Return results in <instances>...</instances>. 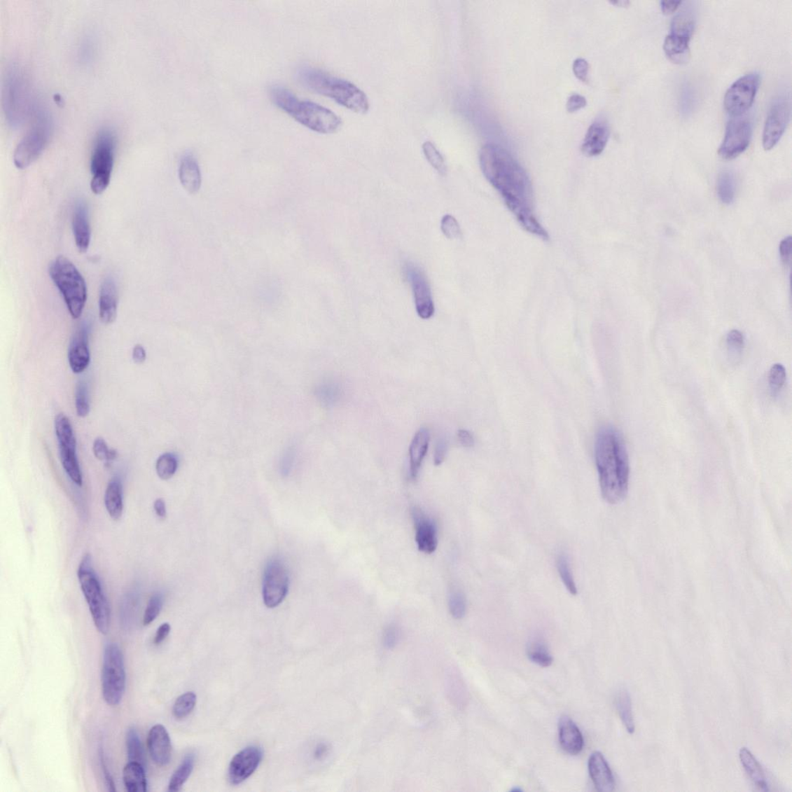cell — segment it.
I'll return each mask as SVG.
<instances>
[{
    "label": "cell",
    "instance_id": "34",
    "mask_svg": "<svg viewBox=\"0 0 792 792\" xmlns=\"http://www.w3.org/2000/svg\"><path fill=\"white\" fill-rule=\"evenodd\" d=\"M717 194L723 204H730L735 201L736 195V180L734 174L724 170L718 179Z\"/></svg>",
    "mask_w": 792,
    "mask_h": 792
},
{
    "label": "cell",
    "instance_id": "21",
    "mask_svg": "<svg viewBox=\"0 0 792 792\" xmlns=\"http://www.w3.org/2000/svg\"><path fill=\"white\" fill-rule=\"evenodd\" d=\"M610 129L608 122L599 118L590 125L583 139L581 151L585 156L596 157L601 154L609 142Z\"/></svg>",
    "mask_w": 792,
    "mask_h": 792
},
{
    "label": "cell",
    "instance_id": "49",
    "mask_svg": "<svg viewBox=\"0 0 792 792\" xmlns=\"http://www.w3.org/2000/svg\"><path fill=\"white\" fill-rule=\"evenodd\" d=\"M726 342L730 352L738 354L744 349L745 339L742 332L738 330H732L727 335Z\"/></svg>",
    "mask_w": 792,
    "mask_h": 792
},
{
    "label": "cell",
    "instance_id": "60",
    "mask_svg": "<svg viewBox=\"0 0 792 792\" xmlns=\"http://www.w3.org/2000/svg\"><path fill=\"white\" fill-rule=\"evenodd\" d=\"M682 1H662L661 8L664 14H671L676 12L679 7L682 5Z\"/></svg>",
    "mask_w": 792,
    "mask_h": 792
},
{
    "label": "cell",
    "instance_id": "23",
    "mask_svg": "<svg viewBox=\"0 0 792 792\" xmlns=\"http://www.w3.org/2000/svg\"><path fill=\"white\" fill-rule=\"evenodd\" d=\"M99 317L102 323L113 324L117 317L118 292L115 280L107 277L101 286L99 294Z\"/></svg>",
    "mask_w": 792,
    "mask_h": 792
},
{
    "label": "cell",
    "instance_id": "8",
    "mask_svg": "<svg viewBox=\"0 0 792 792\" xmlns=\"http://www.w3.org/2000/svg\"><path fill=\"white\" fill-rule=\"evenodd\" d=\"M31 90L25 73L13 68L7 74L4 88L6 117L13 127H18L29 113Z\"/></svg>",
    "mask_w": 792,
    "mask_h": 792
},
{
    "label": "cell",
    "instance_id": "61",
    "mask_svg": "<svg viewBox=\"0 0 792 792\" xmlns=\"http://www.w3.org/2000/svg\"><path fill=\"white\" fill-rule=\"evenodd\" d=\"M153 508L155 513L160 517V520H165L167 517V508L166 503L164 499H158L154 501Z\"/></svg>",
    "mask_w": 792,
    "mask_h": 792
},
{
    "label": "cell",
    "instance_id": "39",
    "mask_svg": "<svg viewBox=\"0 0 792 792\" xmlns=\"http://www.w3.org/2000/svg\"><path fill=\"white\" fill-rule=\"evenodd\" d=\"M179 468V460L172 453H166L158 459L156 471L158 475L162 480L172 478Z\"/></svg>",
    "mask_w": 792,
    "mask_h": 792
},
{
    "label": "cell",
    "instance_id": "50",
    "mask_svg": "<svg viewBox=\"0 0 792 792\" xmlns=\"http://www.w3.org/2000/svg\"><path fill=\"white\" fill-rule=\"evenodd\" d=\"M317 391L318 397L326 404L334 403L339 397V389L331 383L323 384Z\"/></svg>",
    "mask_w": 792,
    "mask_h": 792
},
{
    "label": "cell",
    "instance_id": "38",
    "mask_svg": "<svg viewBox=\"0 0 792 792\" xmlns=\"http://www.w3.org/2000/svg\"><path fill=\"white\" fill-rule=\"evenodd\" d=\"M197 702V695L193 692H188L181 695L176 699L174 707L173 715L176 719L181 720L187 717L193 711Z\"/></svg>",
    "mask_w": 792,
    "mask_h": 792
},
{
    "label": "cell",
    "instance_id": "52",
    "mask_svg": "<svg viewBox=\"0 0 792 792\" xmlns=\"http://www.w3.org/2000/svg\"><path fill=\"white\" fill-rule=\"evenodd\" d=\"M573 70L574 75L577 78L582 81L583 83H588V73H589V64L583 58H577L574 62Z\"/></svg>",
    "mask_w": 792,
    "mask_h": 792
},
{
    "label": "cell",
    "instance_id": "12",
    "mask_svg": "<svg viewBox=\"0 0 792 792\" xmlns=\"http://www.w3.org/2000/svg\"><path fill=\"white\" fill-rule=\"evenodd\" d=\"M760 83L758 73L740 77L732 84L724 96L723 106L732 116L744 115L753 105Z\"/></svg>",
    "mask_w": 792,
    "mask_h": 792
},
{
    "label": "cell",
    "instance_id": "24",
    "mask_svg": "<svg viewBox=\"0 0 792 792\" xmlns=\"http://www.w3.org/2000/svg\"><path fill=\"white\" fill-rule=\"evenodd\" d=\"M560 743L562 749L571 755L580 753L583 749V738L575 723L568 716H562L559 723Z\"/></svg>",
    "mask_w": 792,
    "mask_h": 792
},
{
    "label": "cell",
    "instance_id": "10",
    "mask_svg": "<svg viewBox=\"0 0 792 792\" xmlns=\"http://www.w3.org/2000/svg\"><path fill=\"white\" fill-rule=\"evenodd\" d=\"M51 133V123L47 114L39 112L34 123L20 140L13 154L14 165L25 169L38 159L46 149Z\"/></svg>",
    "mask_w": 792,
    "mask_h": 792
},
{
    "label": "cell",
    "instance_id": "51",
    "mask_svg": "<svg viewBox=\"0 0 792 792\" xmlns=\"http://www.w3.org/2000/svg\"><path fill=\"white\" fill-rule=\"evenodd\" d=\"M401 639L398 629L394 625L389 626L383 634V645L387 649L394 648Z\"/></svg>",
    "mask_w": 792,
    "mask_h": 792
},
{
    "label": "cell",
    "instance_id": "9",
    "mask_svg": "<svg viewBox=\"0 0 792 792\" xmlns=\"http://www.w3.org/2000/svg\"><path fill=\"white\" fill-rule=\"evenodd\" d=\"M114 155L113 133L107 130L101 131L95 139L91 158V189L95 195H102L109 187L114 165Z\"/></svg>",
    "mask_w": 792,
    "mask_h": 792
},
{
    "label": "cell",
    "instance_id": "41",
    "mask_svg": "<svg viewBox=\"0 0 792 792\" xmlns=\"http://www.w3.org/2000/svg\"><path fill=\"white\" fill-rule=\"evenodd\" d=\"M425 157L429 164L441 175L447 174V165L443 155L438 148L431 141L425 142L423 145Z\"/></svg>",
    "mask_w": 792,
    "mask_h": 792
},
{
    "label": "cell",
    "instance_id": "42",
    "mask_svg": "<svg viewBox=\"0 0 792 792\" xmlns=\"http://www.w3.org/2000/svg\"><path fill=\"white\" fill-rule=\"evenodd\" d=\"M76 407L78 416L81 418L88 417L90 412V397H88V386L85 382L80 381L76 390Z\"/></svg>",
    "mask_w": 792,
    "mask_h": 792
},
{
    "label": "cell",
    "instance_id": "59",
    "mask_svg": "<svg viewBox=\"0 0 792 792\" xmlns=\"http://www.w3.org/2000/svg\"><path fill=\"white\" fill-rule=\"evenodd\" d=\"M458 439L460 440L462 445L465 447H471L475 444V439H473L472 434L465 429H460L457 433Z\"/></svg>",
    "mask_w": 792,
    "mask_h": 792
},
{
    "label": "cell",
    "instance_id": "25",
    "mask_svg": "<svg viewBox=\"0 0 792 792\" xmlns=\"http://www.w3.org/2000/svg\"><path fill=\"white\" fill-rule=\"evenodd\" d=\"M74 236L76 246L80 253H85L91 242V227L86 206L83 203L77 205L72 220Z\"/></svg>",
    "mask_w": 792,
    "mask_h": 792
},
{
    "label": "cell",
    "instance_id": "62",
    "mask_svg": "<svg viewBox=\"0 0 792 792\" xmlns=\"http://www.w3.org/2000/svg\"><path fill=\"white\" fill-rule=\"evenodd\" d=\"M328 752V746L325 744L317 745L314 751V758L317 760L323 758Z\"/></svg>",
    "mask_w": 792,
    "mask_h": 792
},
{
    "label": "cell",
    "instance_id": "37",
    "mask_svg": "<svg viewBox=\"0 0 792 792\" xmlns=\"http://www.w3.org/2000/svg\"><path fill=\"white\" fill-rule=\"evenodd\" d=\"M557 567L559 574L561 577L562 583H564L565 588L569 591V593L576 596L577 595V588L575 583L574 576L572 574L571 564L569 560L565 553H561L557 560Z\"/></svg>",
    "mask_w": 792,
    "mask_h": 792
},
{
    "label": "cell",
    "instance_id": "48",
    "mask_svg": "<svg viewBox=\"0 0 792 792\" xmlns=\"http://www.w3.org/2000/svg\"><path fill=\"white\" fill-rule=\"evenodd\" d=\"M441 230L444 235L450 239L461 238V229L456 218L450 214L443 216L441 220Z\"/></svg>",
    "mask_w": 792,
    "mask_h": 792
},
{
    "label": "cell",
    "instance_id": "26",
    "mask_svg": "<svg viewBox=\"0 0 792 792\" xmlns=\"http://www.w3.org/2000/svg\"><path fill=\"white\" fill-rule=\"evenodd\" d=\"M179 179L182 186L190 194H196L201 188L202 173L198 162L192 154L184 155L180 162Z\"/></svg>",
    "mask_w": 792,
    "mask_h": 792
},
{
    "label": "cell",
    "instance_id": "20",
    "mask_svg": "<svg viewBox=\"0 0 792 792\" xmlns=\"http://www.w3.org/2000/svg\"><path fill=\"white\" fill-rule=\"evenodd\" d=\"M415 524L416 542L420 552L432 554L438 546V531L436 525L419 508L412 510Z\"/></svg>",
    "mask_w": 792,
    "mask_h": 792
},
{
    "label": "cell",
    "instance_id": "35",
    "mask_svg": "<svg viewBox=\"0 0 792 792\" xmlns=\"http://www.w3.org/2000/svg\"><path fill=\"white\" fill-rule=\"evenodd\" d=\"M194 765V756L192 754H188V756L184 758L182 763L177 767L172 779H170L168 790L169 791H179L193 772Z\"/></svg>",
    "mask_w": 792,
    "mask_h": 792
},
{
    "label": "cell",
    "instance_id": "45",
    "mask_svg": "<svg viewBox=\"0 0 792 792\" xmlns=\"http://www.w3.org/2000/svg\"><path fill=\"white\" fill-rule=\"evenodd\" d=\"M164 604V597L160 594L153 595L148 602L144 613L143 623L144 626L150 625L158 618Z\"/></svg>",
    "mask_w": 792,
    "mask_h": 792
},
{
    "label": "cell",
    "instance_id": "15",
    "mask_svg": "<svg viewBox=\"0 0 792 792\" xmlns=\"http://www.w3.org/2000/svg\"><path fill=\"white\" fill-rule=\"evenodd\" d=\"M791 102L789 95H781L770 108L763 132V147L771 151L778 144L790 121Z\"/></svg>",
    "mask_w": 792,
    "mask_h": 792
},
{
    "label": "cell",
    "instance_id": "5",
    "mask_svg": "<svg viewBox=\"0 0 792 792\" xmlns=\"http://www.w3.org/2000/svg\"><path fill=\"white\" fill-rule=\"evenodd\" d=\"M78 578L96 628L102 634H107L110 628V606L92 567L90 554H86L81 560Z\"/></svg>",
    "mask_w": 792,
    "mask_h": 792
},
{
    "label": "cell",
    "instance_id": "43",
    "mask_svg": "<svg viewBox=\"0 0 792 792\" xmlns=\"http://www.w3.org/2000/svg\"><path fill=\"white\" fill-rule=\"evenodd\" d=\"M786 370L783 365L776 363L772 366L768 375V383L774 394L781 391L786 384Z\"/></svg>",
    "mask_w": 792,
    "mask_h": 792
},
{
    "label": "cell",
    "instance_id": "53",
    "mask_svg": "<svg viewBox=\"0 0 792 792\" xmlns=\"http://www.w3.org/2000/svg\"><path fill=\"white\" fill-rule=\"evenodd\" d=\"M587 106V100L583 96L574 94L568 99L567 109L569 113H575Z\"/></svg>",
    "mask_w": 792,
    "mask_h": 792
},
{
    "label": "cell",
    "instance_id": "47",
    "mask_svg": "<svg viewBox=\"0 0 792 792\" xmlns=\"http://www.w3.org/2000/svg\"><path fill=\"white\" fill-rule=\"evenodd\" d=\"M93 453L96 458L107 464L113 461L117 457V452L113 449H109L108 444L102 438H96L93 444Z\"/></svg>",
    "mask_w": 792,
    "mask_h": 792
},
{
    "label": "cell",
    "instance_id": "40",
    "mask_svg": "<svg viewBox=\"0 0 792 792\" xmlns=\"http://www.w3.org/2000/svg\"><path fill=\"white\" fill-rule=\"evenodd\" d=\"M530 660L542 667H549L553 662V658L542 641L538 640L533 643L529 649Z\"/></svg>",
    "mask_w": 792,
    "mask_h": 792
},
{
    "label": "cell",
    "instance_id": "33",
    "mask_svg": "<svg viewBox=\"0 0 792 792\" xmlns=\"http://www.w3.org/2000/svg\"><path fill=\"white\" fill-rule=\"evenodd\" d=\"M616 704L621 721L629 734H633L635 725L630 694L625 690H620L617 695Z\"/></svg>",
    "mask_w": 792,
    "mask_h": 792
},
{
    "label": "cell",
    "instance_id": "4",
    "mask_svg": "<svg viewBox=\"0 0 792 792\" xmlns=\"http://www.w3.org/2000/svg\"><path fill=\"white\" fill-rule=\"evenodd\" d=\"M50 278L63 296L74 319L83 313L87 301V286L81 274L68 258L60 256L50 265Z\"/></svg>",
    "mask_w": 792,
    "mask_h": 792
},
{
    "label": "cell",
    "instance_id": "11",
    "mask_svg": "<svg viewBox=\"0 0 792 792\" xmlns=\"http://www.w3.org/2000/svg\"><path fill=\"white\" fill-rule=\"evenodd\" d=\"M55 429L64 470L74 484L81 487L83 476L77 454V440L69 417L64 413L58 414L55 419Z\"/></svg>",
    "mask_w": 792,
    "mask_h": 792
},
{
    "label": "cell",
    "instance_id": "54",
    "mask_svg": "<svg viewBox=\"0 0 792 792\" xmlns=\"http://www.w3.org/2000/svg\"><path fill=\"white\" fill-rule=\"evenodd\" d=\"M792 238L784 239L780 244V255L784 264H790L791 260Z\"/></svg>",
    "mask_w": 792,
    "mask_h": 792
},
{
    "label": "cell",
    "instance_id": "13",
    "mask_svg": "<svg viewBox=\"0 0 792 792\" xmlns=\"http://www.w3.org/2000/svg\"><path fill=\"white\" fill-rule=\"evenodd\" d=\"M753 132L751 118L745 116L734 117L728 124L723 142L718 151L724 160H732L749 146Z\"/></svg>",
    "mask_w": 792,
    "mask_h": 792
},
{
    "label": "cell",
    "instance_id": "57",
    "mask_svg": "<svg viewBox=\"0 0 792 792\" xmlns=\"http://www.w3.org/2000/svg\"><path fill=\"white\" fill-rule=\"evenodd\" d=\"M170 625L168 623L161 625L158 629L156 635L154 638V644L156 646L160 645L164 641L170 632Z\"/></svg>",
    "mask_w": 792,
    "mask_h": 792
},
{
    "label": "cell",
    "instance_id": "58",
    "mask_svg": "<svg viewBox=\"0 0 792 792\" xmlns=\"http://www.w3.org/2000/svg\"><path fill=\"white\" fill-rule=\"evenodd\" d=\"M146 352L142 345H137L133 347L132 350V360L136 364L141 365L146 361Z\"/></svg>",
    "mask_w": 792,
    "mask_h": 792
},
{
    "label": "cell",
    "instance_id": "28",
    "mask_svg": "<svg viewBox=\"0 0 792 792\" xmlns=\"http://www.w3.org/2000/svg\"><path fill=\"white\" fill-rule=\"evenodd\" d=\"M431 434L427 429L422 428L414 436L410 447V473L413 479L418 476L422 463L427 454Z\"/></svg>",
    "mask_w": 792,
    "mask_h": 792
},
{
    "label": "cell",
    "instance_id": "6",
    "mask_svg": "<svg viewBox=\"0 0 792 792\" xmlns=\"http://www.w3.org/2000/svg\"><path fill=\"white\" fill-rule=\"evenodd\" d=\"M102 691L107 704H120L127 686V673L122 651L115 643H109L103 653Z\"/></svg>",
    "mask_w": 792,
    "mask_h": 792
},
{
    "label": "cell",
    "instance_id": "55",
    "mask_svg": "<svg viewBox=\"0 0 792 792\" xmlns=\"http://www.w3.org/2000/svg\"><path fill=\"white\" fill-rule=\"evenodd\" d=\"M447 451V443L443 440H439L438 445H436L434 454V464L436 466L440 465L444 460H445Z\"/></svg>",
    "mask_w": 792,
    "mask_h": 792
},
{
    "label": "cell",
    "instance_id": "44",
    "mask_svg": "<svg viewBox=\"0 0 792 792\" xmlns=\"http://www.w3.org/2000/svg\"><path fill=\"white\" fill-rule=\"evenodd\" d=\"M449 609L454 618L462 619L467 611V602L462 592L455 590L451 592L449 597Z\"/></svg>",
    "mask_w": 792,
    "mask_h": 792
},
{
    "label": "cell",
    "instance_id": "1",
    "mask_svg": "<svg viewBox=\"0 0 792 792\" xmlns=\"http://www.w3.org/2000/svg\"><path fill=\"white\" fill-rule=\"evenodd\" d=\"M481 170L525 231L549 239V234L536 217L534 193L525 169L505 148L487 144L479 154Z\"/></svg>",
    "mask_w": 792,
    "mask_h": 792
},
{
    "label": "cell",
    "instance_id": "30",
    "mask_svg": "<svg viewBox=\"0 0 792 792\" xmlns=\"http://www.w3.org/2000/svg\"><path fill=\"white\" fill-rule=\"evenodd\" d=\"M123 484L120 478L109 481L105 493V506L111 519L120 520L123 512Z\"/></svg>",
    "mask_w": 792,
    "mask_h": 792
},
{
    "label": "cell",
    "instance_id": "29",
    "mask_svg": "<svg viewBox=\"0 0 792 792\" xmlns=\"http://www.w3.org/2000/svg\"><path fill=\"white\" fill-rule=\"evenodd\" d=\"M690 42L681 36L669 34L664 42L665 54L669 60L675 64H683L688 63L690 58Z\"/></svg>",
    "mask_w": 792,
    "mask_h": 792
},
{
    "label": "cell",
    "instance_id": "16",
    "mask_svg": "<svg viewBox=\"0 0 792 792\" xmlns=\"http://www.w3.org/2000/svg\"><path fill=\"white\" fill-rule=\"evenodd\" d=\"M405 277L412 286L417 314L422 319L431 318L435 312L431 286L425 273L418 265L411 262L404 265Z\"/></svg>",
    "mask_w": 792,
    "mask_h": 792
},
{
    "label": "cell",
    "instance_id": "36",
    "mask_svg": "<svg viewBox=\"0 0 792 792\" xmlns=\"http://www.w3.org/2000/svg\"><path fill=\"white\" fill-rule=\"evenodd\" d=\"M127 747L129 761L138 762L145 767V754L137 730L130 728L127 734Z\"/></svg>",
    "mask_w": 792,
    "mask_h": 792
},
{
    "label": "cell",
    "instance_id": "27",
    "mask_svg": "<svg viewBox=\"0 0 792 792\" xmlns=\"http://www.w3.org/2000/svg\"><path fill=\"white\" fill-rule=\"evenodd\" d=\"M740 763L753 786L762 791H767L768 784L764 772L759 761L746 747H742L739 752Z\"/></svg>",
    "mask_w": 792,
    "mask_h": 792
},
{
    "label": "cell",
    "instance_id": "14",
    "mask_svg": "<svg viewBox=\"0 0 792 792\" xmlns=\"http://www.w3.org/2000/svg\"><path fill=\"white\" fill-rule=\"evenodd\" d=\"M289 574L284 562L274 559L268 562L264 571L263 597L264 604L269 609L277 608L287 595Z\"/></svg>",
    "mask_w": 792,
    "mask_h": 792
},
{
    "label": "cell",
    "instance_id": "7",
    "mask_svg": "<svg viewBox=\"0 0 792 792\" xmlns=\"http://www.w3.org/2000/svg\"><path fill=\"white\" fill-rule=\"evenodd\" d=\"M286 113L310 130L321 134H334L342 129L343 121L331 110L317 103L294 99Z\"/></svg>",
    "mask_w": 792,
    "mask_h": 792
},
{
    "label": "cell",
    "instance_id": "19",
    "mask_svg": "<svg viewBox=\"0 0 792 792\" xmlns=\"http://www.w3.org/2000/svg\"><path fill=\"white\" fill-rule=\"evenodd\" d=\"M147 746L155 764L165 767L172 757V744L167 729L161 724L155 725L148 734Z\"/></svg>",
    "mask_w": 792,
    "mask_h": 792
},
{
    "label": "cell",
    "instance_id": "22",
    "mask_svg": "<svg viewBox=\"0 0 792 792\" xmlns=\"http://www.w3.org/2000/svg\"><path fill=\"white\" fill-rule=\"evenodd\" d=\"M589 772L592 781L597 791L611 792L614 790L616 782L611 770L603 755L595 752L591 755L588 762Z\"/></svg>",
    "mask_w": 792,
    "mask_h": 792
},
{
    "label": "cell",
    "instance_id": "32",
    "mask_svg": "<svg viewBox=\"0 0 792 792\" xmlns=\"http://www.w3.org/2000/svg\"><path fill=\"white\" fill-rule=\"evenodd\" d=\"M695 26V13L690 7H686L673 18L671 25V33L681 38L690 41Z\"/></svg>",
    "mask_w": 792,
    "mask_h": 792
},
{
    "label": "cell",
    "instance_id": "46",
    "mask_svg": "<svg viewBox=\"0 0 792 792\" xmlns=\"http://www.w3.org/2000/svg\"><path fill=\"white\" fill-rule=\"evenodd\" d=\"M697 102V96L690 85H685L680 94L679 106L681 113L683 116H688L693 113Z\"/></svg>",
    "mask_w": 792,
    "mask_h": 792
},
{
    "label": "cell",
    "instance_id": "56",
    "mask_svg": "<svg viewBox=\"0 0 792 792\" xmlns=\"http://www.w3.org/2000/svg\"><path fill=\"white\" fill-rule=\"evenodd\" d=\"M100 760H101V764H102V767L103 774H104V778H105L109 791L115 792V791H116L115 783H114L112 775L110 774L109 770L107 769V767L105 764L104 756H103V751L102 749H101V752H100Z\"/></svg>",
    "mask_w": 792,
    "mask_h": 792
},
{
    "label": "cell",
    "instance_id": "31",
    "mask_svg": "<svg viewBox=\"0 0 792 792\" xmlns=\"http://www.w3.org/2000/svg\"><path fill=\"white\" fill-rule=\"evenodd\" d=\"M123 783L128 792H146L147 781L145 767L138 762L129 761L123 769Z\"/></svg>",
    "mask_w": 792,
    "mask_h": 792
},
{
    "label": "cell",
    "instance_id": "2",
    "mask_svg": "<svg viewBox=\"0 0 792 792\" xmlns=\"http://www.w3.org/2000/svg\"><path fill=\"white\" fill-rule=\"evenodd\" d=\"M595 461L603 499L618 504L627 494L630 466L624 439L616 429L606 426L597 433Z\"/></svg>",
    "mask_w": 792,
    "mask_h": 792
},
{
    "label": "cell",
    "instance_id": "3",
    "mask_svg": "<svg viewBox=\"0 0 792 792\" xmlns=\"http://www.w3.org/2000/svg\"><path fill=\"white\" fill-rule=\"evenodd\" d=\"M298 77L301 84L309 90L335 101L355 113L366 114L369 110L368 96L349 81L310 67L301 68Z\"/></svg>",
    "mask_w": 792,
    "mask_h": 792
},
{
    "label": "cell",
    "instance_id": "18",
    "mask_svg": "<svg viewBox=\"0 0 792 792\" xmlns=\"http://www.w3.org/2000/svg\"><path fill=\"white\" fill-rule=\"evenodd\" d=\"M90 329L83 325L74 335L69 349V362L72 372L83 373L91 361L90 350Z\"/></svg>",
    "mask_w": 792,
    "mask_h": 792
},
{
    "label": "cell",
    "instance_id": "17",
    "mask_svg": "<svg viewBox=\"0 0 792 792\" xmlns=\"http://www.w3.org/2000/svg\"><path fill=\"white\" fill-rule=\"evenodd\" d=\"M263 751L260 747L251 746L237 753L228 768V778L233 784L245 781L260 765Z\"/></svg>",
    "mask_w": 792,
    "mask_h": 792
}]
</instances>
